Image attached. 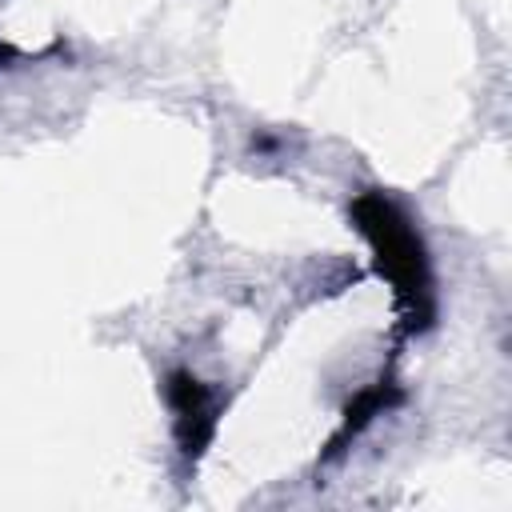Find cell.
<instances>
[{
  "instance_id": "6da1fadb",
  "label": "cell",
  "mask_w": 512,
  "mask_h": 512,
  "mask_svg": "<svg viewBox=\"0 0 512 512\" xmlns=\"http://www.w3.org/2000/svg\"><path fill=\"white\" fill-rule=\"evenodd\" d=\"M348 220L368 240L376 276L392 288L400 336H424L436 324V276L416 220L384 188L356 192L348 204Z\"/></svg>"
},
{
  "instance_id": "7a4b0ae2",
  "label": "cell",
  "mask_w": 512,
  "mask_h": 512,
  "mask_svg": "<svg viewBox=\"0 0 512 512\" xmlns=\"http://www.w3.org/2000/svg\"><path fill=\"white\" fill-rule=\"evenodd\" d=\"M164 400L172 408V436H176V448L188 464H196L212 436H216V424H220V392L212 384H204L196 372L188 368H172L168 380H164Z\"/></svg>"
},
{
  "instance_id": "3957f363",
  "label": "cell",
  "mask_w": 512,
  "mask_h": 512,
  "mask_svg": "<svg viewBox=\"0 0 512 512\" xmlns=\"http://www.w3.org/2000/svg\"><path fill=\"white\" fill-rule=\"evenodd\" d=\"M404 400V392H400V384L392 380V376H380L376 384H368V388H360L348 404H344V412H340V428H336V436L328 440V452H324V460H332V456H340L376 416H384V412H392L396 404Z\"/></svg>"
}]
</instances>
